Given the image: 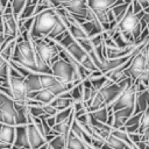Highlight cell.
<instances>
[{"instance_id": "obj_11", "label": "cell", "mask_w": 149, "mask_h": 149, "mask_svg": "<svg viewBox=\"0 0 149 149\" xmlns=\"http://www.w3.org/2000/svg\"><path fill=\"white\" fill-rule=\"evenodd\" d=\"M27 130H28V139H29L31 149H40L42 147V144L44 142H47L44 135L38 130V128L35 126V123L33 121L27 123Z\"/></svg>"}, {"instance_id": "obj_24", "label": "cell", "mask_w": 149, "mask_h": 149, "mask_svg": "<svg viewBox=\"0 0 149 149\" xmlns=\"http://www.w3.org/2000/svg\"><path fill=\"white\" fill-rule=\"evenodd\" d=\"M129 5H130V3H128V2H122V3H119V5L114 6V7L111 9L112 13L114 14V17H115V21H116V22H119V21L126 15Z\"/></svg>"}, {"instance_id": "obj_15", "label": "cell", "mask_w": 149, "mask_h": 149, "mask_svg": "<svg viewBox=\"0 0 149 149\" xmlns=\"http://www.w3.org/2000/svg\"><path fill=\"white\" fill-rule=\"evenodd\" d=\"M66 148L68 149H88V144L76 133H73L71 129L69 132L68 136V142H66Z\"/></svg>"}, {"instance_id": "obj_30", "label": "cell", "mask_w": 149, "mask_h": 149, "mask_svg": "<svg viewBox=\"0 0 149 149\" xmlns=\"http://www.w3.org/2000/svg\"><path fill=\"white\" fill-rule=\"evenodd\" d=\"M10 3H12V8H13V13L14 15L19 19L20 14L22 13L26 3H27V0H10Z\"/></svg>"}, {"instance_id": "obj_9", "label": "cell", "mask_w": 149, "mask_h": 149, "mask_svg": "<svg viewBox=\"0 0 149 149\" xmlns=\"http://www.w3.org/2000/svg\"><path fill=\"white\" fill-rule=\"evenodd\" d=\"M2 24H3V34L7 36H14L15 38L20 35L19 29V19L14 15L12 3L7 5L2 13Z\"/></svg>"}, {"instance_id": "obj_2", "label": "cell", "mask_w": 149, "mask_h": 149, "mask_svg": "<svg viewBox=\"0 0 149 149\" xmlns=\"http://www.w3.org/2000/svg\"><path fill=\"white\" fill-rule=\"evenodd\" d=\"M10 59L26 66L33 72H38V69L36 66V52L33 40H22L20 42H16Z\"/></svg>"}, {"instance_id": "obj_39", "label": "cell", "mask_w": 149, "mask_h": 149, "mask_svg": "<svg viewBox=\"0 0 149 149\" xmlns=\"http://www.w3.org/2000/svg\"><path fill=\"white\" fill-rule=\"evenodd\" d=\"M6 37H7V35H5L3 33H0V52H1V45H2V43L5 42Z\"/></svg>"}, {"instance_id": "obj_3", "label": "cell", "mask_w": 149, "mask_h": 149, "mask_svg": "<svg viewBox=\"0 0 149 149\" xmlns=\"http://www.w3.org/2000/svg\"><path fill=\"white\" fill-rule=\"evenodd\" d=\"M33 44L35 48L36 56L50 66L54 62H56L59 58V51L63 48L58 42H56L52 38H49L48 36L44 38L33 40Z\"/></svg>"}, {"instance_id": "obj_1", "label": "cell", "mask_w": 149, "mask_h": 149, "mask_svg": "<svg viewBox=\"0 0 149 149\" xmlns=\"http://www.w3.org/2000/svg\"><path fill=\"white\" fill-rule=\"evenodd\" d=\"M58 20H59V14L56 8H48L35 15L34 24L30 30L31 40L47 37L51 33Z\"/></svg>"}, {"instance_id": "obj_12", "label": "cell", "mask_w": 149, "mask_h": 149, "mask_svg": "<svg viewBox=\"0 0 149 149\" xmlns=\"http://www.w3.org/2000/svg\"><path fill=\"white\" fill-rule=\"evenodd\" d=\"M134 109H135V105L114 111L113 112V125H112V127L113 128H123L128 118L134 113Z\"/></svg>"}, {"instance_id": "obj_18", "label": "cell", "mask_w": 149, "mask_h": 149, "mask_svg": "<svg viewBox=\"0 0 149 149\" xmlns=\"http://www.w3.org/2000/svg\"><path fill=\"white\" fill-rule=\"evenodd\" d=\"M14 140H15V126L2 123L0 129V141L13 144Z\"/></svg>"}, {"instance_id": "obj_29", "label": "cell", "mask_w": 149, "mask_h": 149, "mask_svg": "<svg viewBox=\"0 0 149 149\" xmlns=\"http://www.w3.org/2000/svg\"><path fill=\"white\" fill-rule=\"evenodd\" d=\"M83 91H84V85L83 83H78L77 85H74L71 90H70V93H71V97L73 99V101H77V100H81L83 99Z\"/></svg>"}, {"instance_id": "obj_32", "label": "cell", "mask_w": 149, "mask_h": 149, "mask_svg": "<svg viewBox=\"0 0 149 149\" xmlns=\"http://www.w3.org/2000/svg\"><path fill=\"white\" fill-rule=\"evenodd\" d=\"M72 112H73V106H70V107H68V108H65V109H62V111H58V112L56 113V115H55V118H56V123H57V122H62V121L69 119Z\"/></svg>"}, {"instance_id": "obj_19", "label": "cell", "mask_w": 149, "mask_h": 149, "mask_svg": "<svg viewBox=\"0 0 149 149\" xmlns=\"http://www.w3.org/2000/svg\"><path fill=\"white\" fill-rule=\"evenodd\" d=\"M139 133L142 135V141L148 143V139H149V106L147 107V109L144 112H142Z\"/></svg>"}, {"instance_id": "obj_21", "label": "cell", "mask_w": 149, "mask_h": 149, "mask_svg": "<svg viewBox=\"0 0 149 149\" xmlns=\"http://www.w3.org/2000/svg\"><path fill=\"white\" fill-rule=\"evenodd\" d=\"M52 106H55L58 111H62V109H65L70 106L73 105V99L72 98H68V97H63L61 94L56 95V98L50 102Z\"/></svg>"}, {"instance_id": "obj_36", "label": "cell", "mask_w": 149, "mask_h": 149, "mask_svg": "<svg viewBox=\"0 0 149 149\" xmlns=\"http://www.w3.org/2000/svg\"><path fill=\"white\" fill-rule=\"evenodd\" d=\"M69 1H72V0H50V2H51V5H52V7H54V8L61 7L63 3L69 2Z\"/></svg>"}, {"instance_id": "obj_31", "label": "cell", "mask_w": 149, "mask_h": 149, "mask_svg": "<svg viewBox=\"0 0 149 149\" xmlns=\"http://www.w3.org/2000/svg\"><path fill=\"white\" fill-rule=\"evenodd\" d=\"M35 9H36V3H30V5H26L22 13L19 16V20H23L30 16H35Z\"/></svg>"}, {"instance_id": "obj_35", "label": "cell", "mask_w": 149, "mask_h": 149, "mask_svg": "<svg viewBox=\"0 0 149 149\" xmlns=\"http://www.w3.org/2000/svg\"><path fill=\"white\" fill-rule=\"evenodd\" d=\"M127 133H139L140 129V123H135V125H130V126H125Z\"/></svg>"}, {"instance_id": "obj_34", "label": "cell", "mask_w": 149, "mask_h": 149, "mask_svg": "<svg viewBox=\"0 0 149 149\" xmlns=\"http://www.w3.org/2000/svg\"><path fill=\"white\" fill-rule=\"evenodd\" d=\"M42 106H43V109L47 115H56V113L58 112V109L55 106H52L51 104H44Z\"/></svg>"}, {"instance_id": "obj_4", "label": "cell", "mask_w": 149, "mask_h": 149, "mask_svg": "<svg viewBox=\"0 0 149 149\" xmlns=\"http://www.w3.org/2000/svg\"><path fill=\"white\" fill-rule=\"evenodd\" d=\"M58 43L64 48L66 49L78 62H80L85 68H87L88 70L91 71H94V70H99L97 68V65L93 63V61L91 59L90 55L87 54V51L81 47V44L68 31V34L61 40L58 41Z\"/></svg>"}, {"instance_id": "obj_16", "label": "cell", "mask_w": 149, "mask_h": 149, "mask_svg": "<svg viewBox=\"0 0 149 149\" xmlns=\"http://www.w3.org/2000/svg\"><path fill=\"white\" fill-rule=\"evenodd\" d=\"M16 109V125H27L29 120V107L27 104L14 101Z\"/></svg>"}, {"instance_id": "obj_26", "label": "cell", "mask_w": 149, "mask_h": 149, "mask_svg": "<svg viewBox=\"0 0 149 149\" xmlns=\"http://www.w3.org/2000/svg\"><path fill=\"white\" fill-rule=\"evenodd\" d=\"M87 78L91 80V83H92V85H93V87H94L95 90H100L101 87H104V86L106 85L107 80H108V77H107L105 73H102V74H100V76L87 77Z\"/></svg>"}, {"instance_id": "obj_23", "label": "cell", "mask_w": 149, "mask_h": 149, "mask_svg": "<svg viewBox=\"0 0 149 149\" xmlns=\"http://www.w3.org/2000/svg\"><path fill=\"white\" fill-rule=\"evenodd\" d=\"M40 80L42 88H51L59 83V80L52 73H40Z\"/></svg>"}, {"instance_id": "obj_6", "label": "cell", "mask_w": 149, "mask_h": 149, "mask_svg": "<svg viewBox=\"0 0 149 149\" xmlns=\"http://www.w3.org/2000/svg\"><path fill=\"white\" fill-rule=\"evenodd\" d=\"M136 93H137V87H136V83H132L128 87H126L120 95L107 106L108 109V114H112L114 111L123 108V107H129L135 105V98H136Z\"/></svg>"}, {"instance_id": "obj_22", "label": "cell", "mask_w": 149, "mask_h": 149, "mask_svg": "<svg viewBox=\"0 0 149 149\" xmlns=\"http://www.w3.org/2000/svg\"><path fill=\"white\" fill-rule=\"evenodd\" d=\"M69 134H58L52 140L49 141L50 149H65Z\"/></svg>"}, {"instance_id": "obj_8", "label": "cell", "mask_w": 149, "mask_h": 149, "mask_svg": "<svg viewBox=\"0 0 149 149\" xmlns=\"http://www.w3.org/2000/svg\"><path fill=\"white\" fill-rule=\"evenodd\" d=\"M144 47H146V45H144ZM144 47H143V49H142L140 52H137V54L134 56V58H133L130 65H129L128 69L125 70V72H123L125 76H126V77H130V78L133 79V81L136 80V79L147 70V54H146Z\"/></svg>"}, {"instance_id": "obj_20", "label": "cell", "mask_w": 149, "mask_h": 149, "mask_svg": "<svg viewBox=\"0 0 149 149\" xmlns=\"http://www.w3.org/2000/svg\"><path fill=\"white\" fill-rule=\"evenodd\" d=\"M55 98H56V94L49 88H41V90L36 91V94L34 97V99L40 101L42 105L50 104Z\"/></svg>"}, {"instance_id": "obj_40", "label": "cell", "mask_w": 149, "mask_h": 149, "mask_svg": "<svg viewBox=\"0 0 149 149\" xmlns=\"http://www.w3.org/2000/svg\"><path fill=\"white\" fill-rule=\"evenodd\" d=\"M123 1H125V2H128V3H130V2H132V0H123Z\"/></svg>"}, {"instance_id": "obj_27", "label": "cell", "mask_w": 149, "mask_h": 149, "mask_svg": "<svg viewBox=\"0 0 149 149\" xmlns=\"http://www.w3.org/2000/svg\"><path fill=\"white\" fill-rule=\"evenodd\" d=\"M66 30H68V28H66L65 23L63 22V20H62V19H61V16H59V20H58V22L55 24L54 29H52V30H51V33L48 35V37L54 40L56 36H58L59 34H62V33H64V31H66Z\"/></svg>"}, {"instance_id": "obj_17", "label": "cell", "mask_w": 149, "mask_h": 149, "mask_svg": "<svg viewBox=\"0 0 149 149\" xmlns=\"http://www.w3.org/2000/svg\"><path fill=\"white\" fill-rule=\"evenodd\" d=\"M24 84L27 92L38 91L42 88L41 80H40V73L38 72H30L27 77H24Z\"/></svg>"}, {"instance_id": "obj_28", "label": "cell", "mask_w": 149, "mask_h": 149, "mask_svg": "<svg viewBox=\"0 0 149 149\" xmlns=\"http://www.w3.org/2000/svg\"><path fill=\"white\" fill-rule=\"evenodd\" d=\"M93 118H95L97 120L101 121V122H107V118H108V109H107V106H102L95 111H92L90 112Z\"/></svg>"}, {"instance_id": "obj_33", "label": "cell", "mask_w": 149, "mask_h": 149, "mask_svg": "<svg viewBox=\"0 0 149 149\" xmlns=\"http://www.w3.org/2000/svg\"><path fill=\"white\" fill-rule=\"evenodd\" d=\"M29 107V113L33 115V116H42V115H45V116H49L45 114L44 109H43V106L42 105H33V106H28Z\"/></svg>"}, {"instance_id": "obj_5", "label": "cell", "mask_w": 149, "mask_h": 149, "mask_svg": "<svg viewBox=\"0 0 149 149\" xmlns=\"http://www.w3.org/2000/svg\"><path fill=\"white\" fill-rule=\"evenodd\" d=\"M51 71H52V74L59 81L65 83V84L76 81V80H80L76 69L69 62H66L65 59H63L61 57L51 64Z\"/></svg>"}, {"instance_id": "obj_41", "label": "cell", "mask_w": 149, "mask_h": 149, "mask_svg": "<svg viewBox=\"0 0 149 149\" xmlns=\"http://www.w3.org/2000/svg\"><path fill=\"white\" fill-rule=\"evenodd\" d=\"M148 146H149V139H148Z\"/></svg>"}, {"instance_id": "obj_10", "label": "cell", "mask_w": 149, "mask_h": 149, "mask_svg": "<svg viewBox=\"0 0 149 149\" xmlns=\"http://www.w3.org/2000/svg\"><path fill=\"white\" fill-rule=\"evenodd\" d=\"M10 81V88L13 92V99L16 102L26 104L27 101V88L24 84V77H15L9 76Z\"/></svg>"}, {"instance_id": "obj_7", "label": "cell", "mask_w": 149, "mask_h": 149, "mask_svg": "<svg viewBox=\"0 0 149 149\" xmlns=\"http://www.w3.org/2000/svg\"><path fill=\"white\" fill-rule=\"evenodd\" d=\"M0 122L16 126V109L14 99L0 92Z\"/></svg>"}, {"instance_id": "obj_25", "label": "cell", "mask_w": 149, "mask_h": 149, "mask_svg": "<svg viewBox=\"0 0 149 149\" xmlns=\"http://www.w3.org/2000/svg\"><path fill=\"white\" fill-rule=\"evenodd\" d=\"M106 142L111 146V148L112 149H122V148H129L128 147V144L125 142V141H122L121 139H119L118 136H115V135H113L112 133L108 135V137L106 139Z\"/></svg>"}, {"instance_id": "obj_37", "label": "cell", "mask_w": 149, "mask_h": 149, "mask_svg": "<svg viewBox=\"0 0 149 149\" xmlns=\"http://www.w3.org/2000/svg\"><path fill=\"white\" fill-rule=\"evenodd\" d=\"M144 49H146V54H147V70H149V42L146 44Z\"/></svg>"}, {"instance_id": "obj_13", "label": "cell", "mask_w": 149, "mask_h": 149, "mask_svg": "<svg viewBox=\"0 0 149 149\" xmlns=\"http://www.w3.org/2000/svg\"><path fill=\"white\" fill-rule=\"evenodd\" d=\"M13 148H30L27 125H16L15 126V140L13 143Z\"/></svg>"}, {"instance_id": "obj_14", "label": "cell", "mask_w": 149, "mask_h": 149, "mask_svg": "<svg viewBox=\"0 0 149 149\" xmlns=\"http://www.w3.org/2000/svg\"><path fill=\"white\" fill-rule=\"evenodd\" d=\"M148 106H149V87L146 88L144 91H140L136 93L134 113L144 112Z\"/></svg>"}, {"instance_id": "obj_38", "label": "cell", "mask_w": 149, "mask_h": 149, "mask_svg": "<svg viewBox=\"0 0 149 149\" xmlns=\"http://www.w3.org/2000/svg\"><path fill=\"white\" fill-rule=\"evenodd\" d=\"M2 13L3 10L0 7V33H3V24H2Z\"/></svg>"}]
</instances>
